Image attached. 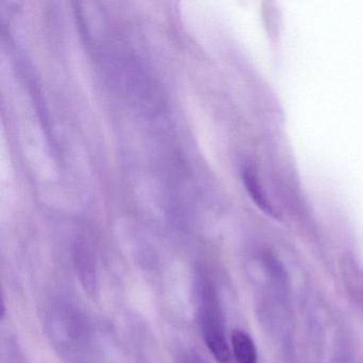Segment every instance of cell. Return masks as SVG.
<instances>
[{"label":"cell","mask_w":363,"mask_h":363,"mask_svg":"<svg viewBox=\"0 0 363 363\" xmlns=\"http://www.w3.org/2000/svg\"><path fill=\"white\" fill-rule=\"evenodd\" d=\"M199 314L201 331L208 350L218 363H229L230 348L225 333L224 318L216 288L209 281L199 286Z\"/></svg>","instance_id":"6da1fadb"},{"label":"cell","mask_w":363,"mask_h":363,"mask_svg":"<svg viewBox=\"0 0 363 363\" xmlns=\"http://www.w3.org/2000/svg\"><path fill=\"white\" fill-rule=\"evenodd\" d=\"M73 261L84 290L92 296L97 294V289H99L97 267L90 248L82 242L76 243L73 248Z\"/></svg>","instance_id":"7a4b0ae2"},{"label":"cell","mask_w":363,"mask_h":363,"mask_svg":"<svg viewBox=\"0 0 363 363\" xmlns=\"http://www.w3.org/2000/svg\"><path fill=\"white\" fill-rule=\"evenodd\" d=\"M340 271L348 296L363 314V267L352 257L344 256Z\"/></svg>","instance_id":"3957f363"},{"label":"cell","mask_w":363,"mask_h":363,"mask_svg":"<svg viewBox=\"0 0 363 363\" xmlns=\"http://www.w3.org/2000/svg\"><path fill=\"white\" fill-rule=\"evenodd\" d=\"M231 347L237 363H258L255 342L245 331L235 329L231 333Z\"/></svg>","instance_id":"277c9868"},{"label":"cell","mask_w":363,"mask_h":363,"mask_svg":"<svg viewBox=\"0 0 363 363\" xmlns=\"http://www.w3.org/2000/svg\"><path fill=\"white\" fill-rule=\"evenodd\" d=\"M242 177H243V182L245 184L246 190H247L248 194L250 195L254 203L267 216H272L274 218H279V214L276 211L275 208L272 206V203H269V199L265 196L264 192L261 189L256 175L250 169H245L243 171V176Z\"/></svg>","instance_id":"5b68a950"},{"label":"cell","mask_w":363,"mask_h":363,"mask_svg":"<svg viewBox=\"0 0 363 363\" xmlns=\"http://www.w3.org/2000/svg\"><path fill=\"white\" fill-rule=\"evenodd\" d=\"M186 363H203V361L199 360V358H192L188 361Z\"/></svg>","instance_id":"8992f818"}]
</instances>
